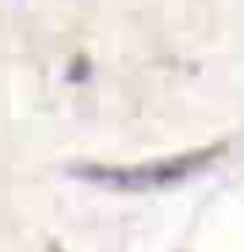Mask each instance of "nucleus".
Segmentation results:
<instances>
[{
    "label": "nucleus",
    "mask_w": 244,
    "mask_h": 252,
    "mask_svg": "<svg viewBox=\"0 0 244 252\" xmlns=\"http://www.w3.org/2000/svg\"><path fill=\"white\" fill-rule=\"evenodd\" d=\"M221 153H225V142L202 145V149H191V153H176V157H160V160H137V164H73V176L107 191L145 195V191H168L183 180L198 176Z\"/></svg>",
    "instance_id": "1"
}]
</instances>
